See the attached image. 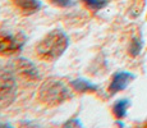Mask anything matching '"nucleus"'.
<instances>
[{
    "label": "nucleus",
    "mask_w": 147,
    "mask_h": 128,
    "mask_svg": "<svg viewBox=\"0 0 147 128\" xmlns=\"http://www.w3.org/2000/svg\"><path fill=\"white\" fill-rule=\"evenodd\" d=\"M23 39L18 33L0 31V55L12 56L23 49Z\"/></svg>",
    "instance_id": "20e7f679"
},
{
    "label": "nucleus",
    "mask_w": 147,
    "mask_h": 128,
    "mask_svg": "<svg viewBox=\"0 0 147 128\" xmlns=\"http://www.w3.org/2000/svg\"><path fill=\"white\" fill-rule=\"evenodd\" d=\"M82 1L92 10L102 9V8L106 5V0H82Z\"/></svg>",
    "instance_id": "9d476101"
},
{
    "label": "nucleus",
    "mask_w": 147,
    "mask_h": 128,
    "mask_svg": "<svg viewBox=\"0 0 147 128\" xmlns=\"http://www.w3.org/2000/svg\"><path fill=\"white\" fill-rule=\"evenodd\" d=\"M134 78V76L129 72H118L113 76V79L110 82V86H109V92L115 93V92H119V91L124 90L128 83Z\"/></svg>",
    "instance_id": "423d86ee"
},
{
    "label": "nucleus",
    "mask_w": 147,
    "mask_h": 128,
    "mask_svg": "<svg viewBox=\"0 0 147 128\" xmlns=\"http://www.w3.org/2000/svg\"><path fill=\"white\" fill-rule=\"evenodd\" d=\"M14 65H16L17 72H18L22 77H24L26 79H30V81H36V79H38L37 68L31 63L30 60L18 59V60L14 62Z\"/></svg>",
    "instance_id": "39448f33"
},
{
    "label": "nucleus",
    "mask_w": 147,
    "mask_h": 128,
    "mask_svg": "<svg viewBox=\"0 0 147 128\" xmlns=\"http://www.w3.org/2000/svg\"><path fill=\"white\" fill-rule=\"evenodd\" d=\"M141 49H142V42L140 41L138 39H133L131 44V47H129V54L132 56H136L141 53Z\"/></svg>",
    "instance_id": "9b49d317"
},
{
    "label": "nucleus",
    "mask_w": 147,
    "mask_h": 128,
    "mask_svg": "<svg viewBox=\"0 0 147 128\" xmlns=\"http://www.w3.org/2000/svg\"><path fill=\"white\" fill-rule=\"evenodd\" d=\"M129 106V101L127 99H121V100H118L113 106V113L117 116L118 119L124 118L127 115V109Z\"/></svg>",
    "instance_id": "1a4fd4ad"
},
{
    "label": "nucleus",
    "mask_w": 147,
    "mask_h": 128,
    "mask_svg": "<svg viewBox=\"0 0 147 128\" xmlns=\"http://www.w3.org/2000/svg\"><path fill=\"white\" fill-rule=\"evenodd\" d=\"M70 85L78 92H95V91H97V86L96 85L91 83L88 81H84V79H76Z\"/></svg>",
    "instance_id": "6e6552de"
},
{
    "label": "nucleus",
    "mask_w": 147,
    "mask_h": 128,
    "mask_svg": "<svg viewBox=\"0 0 147 128\" xmlns=\"http://www.w3.org/2000/svg\"><path fill=\"white\" fill-rule=\"evenodd\" d=\"M69 46V37L61 30H54L49 32L36 46V54L44 62L58 60Z\"/></svg>",
    "instance_id": "f257e3e1"
},
{
    "label": "nucleus",
    "mask_w": 147,
    "mask_h": 128,
    "mask_svg": "<svg viewBox=\"0 0 147 128\" xmlns=\"http://www.w3.org/2000/svg\"><path fill=\"white\" fill-rule=\"evenodd\" d=\"M17 96V82L9 70L0 68V108H7Z\"/></svg>",
    "instance_id": "7ed1b4c3"
},
{
    "label": "nucleus",
    "mask_w": 147,
    "mask_h": 128,
    "mask_svg": "<svg viewBox=\"0 0 147 128\" xmlns=\"http://www.w3.org/2000/svg\"><path fill=\"white\" fill-rule=\"evenodd\" d=\"M64 126H70V127H73V126H74V127H81V122L80 121H76V122H68V123L67 124H64Z\"/></svg>",
    "instance_id": "f8f14e48"
},
{
    "label": "nucleus",
    "mask_w": 147,
    "mask_h": 128,
    "mask_svg": "<svg viewBox=\"0 0 147 128\" xmlns=\"http://www.w3.org/2000/svg\"><path fill=\"white\" fill-rule=\"evenodd\" d=\"M13 4L22 14H33L38 12L41 3L38 0H13Z\"/></svg>",
    "instance_id": "0eeeda50"
},
{
    "label": "nucleus",
    "mask_w": 147,
    "mask_h": 128,
    "mask_svg": "<svg viewBox=\"0 0 147 128\" xmlns=\"http://www.w3.org/2000/svg\"><path fill=\"white\" fill-rule=\"evenodd\" d=\"M70 98V90L59 78H47L41 83L37 92V99L46 106H56Z\"/></svg>",
    "instance_id": "f03ea898"
}]
</instances>
